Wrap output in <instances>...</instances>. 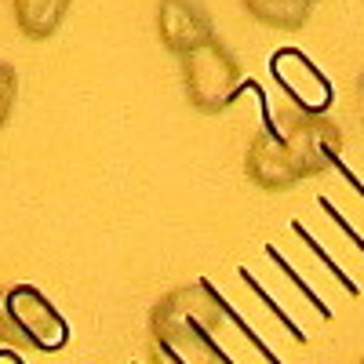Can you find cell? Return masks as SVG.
Instances as JSON below:
<instances>
[{
  "label": "cell",
  "instance_id": "8fae6325",
  "mask_svg": "<svg viewBox=\"0 0 364 364\" xmlns=\"http://www.w3.org/2000/svg\"><path fill=\"white\" fill-rule=\"evenodd\" d=\"M266 255H269L273 262H277V269H281V273H284V277H288V281H291V284L299 288V295H302V299H306V302H310V306H314V310H317V314H321V317L328 321V317H331V306H328V302H324V299H321V295H317V291H314V288L306 284V281H302V277H299V273H295V266H291V262H288V259H284V255L277 252V245H266Z\"/></svg>",
  "mask_w": 364,
  "mask_h": 364
},
{
  "label": "cell",
  "instance_id": "5b68a950",
  "mask_svg": "<svg viewBox=\"0 0 364 364\" xmlns=\"http://www.w3.org/2000/svg\"><path fill=\"white\" fill-rule=\"evenodd\" d=\"M157 37L175 58H182L215 41V22L200 0H157Z\"/></svg>",
  "mask_w": 364,
  "mask_h": 364
},
{
  "label": "cell",
  "instance_id": "277c9868",
  "mask_svg": "<svg viewBox=\"0 0 364 364\" xmlns=\"http://www.w3.org/2000/svg\"><path fill=\"white\" fill-rule=\"evenodd\" d=\"M269 73L284 87V95L295 102L299 113H328V106H331V80L310 63L306 51H299V48L273 51Z\"/></svg>",
  "mask_w": 364,
  "mask_h": 364
},
{
  "label": "cell",
  "instance_id": "5bb4252c",
  "mask_svg": "<svg viewBox=\"0 0 364 364\" xmlns=\"http://www.w3.org/2000/svg\"><path fill=\"white\" fill-rule=\"evenodd\" d=\"M149 364H190L168 339H149Z\"/></svg>",
  "mask_w": 364,
  "mask_h": 364
},
{
  "label": "cell",
  "instance_id": "3957f363",
  "mask_svg": "<svg viewBox=\"0 0 364 364\" xmlns=\"http://www.w3.org/2000/svg\"><path fill=\"white\" fill-rule=\"evenodd\" d=\"M281 117H284L281 139L299 178H317L328 168H336V161H343V132L328 113L288 109Z\"/></svg>",
  "mask_w": 364,
  "mask_h": 364
},
{
  "label": "cell",
  "instance_id": "2e32d148",
  "mask_svg": "<svg viewBox=\"0 0 364 364\" xmlns=\"http://www.w3.org/2000/svg\"><path fill=\"white\" fill-rule=\"evenodd\" d=\"M0 364H26V360H22V353L15 346H8L4 339H0Z\"/></svg>",
  "mask_w": 364,
  "mask_h": 364
},
{
  "label": "cell",
  "instance_id": "6da1fadb",
  "mask_svg": "<svg viewBox=\"0 0 364 364\" xmlns=\"http://www.w3.org/2000/svg\"><path fill=\"white\" fill-rule=\"evenodd\" d=\"M0 339L15 350L63 353L70 346V321L37 284L0 288Z\"/></svg>",
  "mask_w": 364,
  "mask_h": 364
},
{
  "label": "cell",
  "instance_id": "ac0fdd59",
  "mask_svg": "<svg viewBox=\"0 0 364 364\" xmlns=\"http://www.w3.org/2000/svg\"><path fill=\"white\" fill-rule=\"evenodd\" d=\"M357 364H364V360H357Z\"/></svg>",
  "mask_w": 364,
  "mask_h": 364
},
{
  "label": "cell",
  "instance_id": "52a82bcc",
  "mask_svg": "<svg viewBox=\"0 0 364 364\" xmlns=\"http://www.w3.org/2000/svg\"><path fill=\"white\" fill-rule=\"evenodd\" d=\"M73 0H11L18 33L29 41H51L63 29Z\"/></svg>",
  "mask_w": 364,
  "mask_h": 364
},
{
  "label": "cell",
  "instance_id": "8992f818",
  "mask_svg": "<svg viewBox=\"0 0 364 364\" xmlns=\"http://www.w3.org/2000/svg\"><path fill=\"white\" fill-rule=\"evenodd\" d=\"M245 175L252 186L266 190V193H284L291 190L295 182H302L291 168V157L284 149V139L277 128H259L248 142V154H245Z\"/></svg>",
  "mask_w": 364,
  "mask_h": 364
},
{
  "label": "cell",
  "instance_id": "7c38bea8",
  "mask_svg": "<svg viewBox=\"0 0 364 364\" xmlns=\"http://www.w3.org/2000/svg\"><path fill=\"white\" fill-rule=\"evenodd\" d=\"M15 99H18V73L11 63L0 58V132L8 128L11 120V109H15Z\"/></svg>",
  "mask_w": 364,
  "mask_h": 364
},
{
  "label": "cell",
  "instance_id": "ba28073f",
  "mask_svg": "<svg viewBox=\"0 0 364 364\" xmlns=\"http://www.w3.org/2000/svg\"><path fill=\"white\" fill-rule=\"evenodd\" d=\"M245 8L259 26H269V29H302L314 15V0H240Z\"/></svg>",
  "mask_w": 364,
  "mask_h": 364
},
{
  "label": "cell",
  "instance_id": "9a60e30c",
  "mask_svg": "<svg viewBox=\"0 0 364 364\" xmlns=\"http://www.w3.org/2000/svg\"><path fill=\"white\" fill-rule=\"evenodd\" d=\"M353 109H357V120H360V128H364V73L353 84Z\"/></svg>",
  "mask_w": 364,
  "mask_h": 364
},
{
  "label": "cell",
  "instance_id": "30bf717a",
  "mask_svg": "<svg viewBox=\"0 0 364 364\" xmlns=\"http://www.w3.org/2000/svg\"><path fill=\"white\" fill-rule=\"evenodd\" d=\"M237 277H240V281H245V284H248V288L255 291V299L262 302V306H266V310H269L273 317H277V321H281V328L288 331V336H291L295 343H302V346H306V331H302V328H299V324H295V321H291V317L284 314V306H281V302H277V299H269V291H266V288H262V284H259V281L252 277V273H248L245 266H240V269H237Z\"/></svg>",
  "mask_w": 364,
  "mask_h": 364
},
{
  "label": "cell",
  "instance_id": "4fadbf2b",
  "mask_svg": "<svg viewBox=\"0 0 364 364\" xmlns=\"http://www.w3.org/2000/svg\"><path fill=\"white\" fill-rule=\"evenodd\" d=\"M317 204H321V211H324V215H328L331 223H336V226H339V230H343V233H346V237L353 240V248H357V252H364V237H360V233H357V230H353V226L346 223V215H343V211H339L336 204H331L328 197H321Z\"/></svg>",
  "mask_w": 364,
  "mask_h": 364
},
{
  "label": "cell",
  "instance_id": "7a4b0ae2",
  "mask_svg": "<svg viewBox=\"0 0 364 364\" xmlns=\"http://www.w3.org/2000/svg\"><path fill=\"white\" fill-rule=\"evenodd\" d=\"M178 73H182V87H186L190 106L204 117L226 113L237 102L240 91H245V73H240L237 55L219 37L190 55H182Z\"/></svg>",
  "mask_w": 364,
  "mask_h": 364
},
{
  "label": "cell",
  "instance_id": "d6986e66",
  "mask_svg": "<svg viewBox=\"0 0 364 364\" xmlns=\"http://www.w3.org/2000/svg\"><path fill=\"white\" fill-rule=\"evenodd\" d=\"M135 364H139V360H135Z\"/></svg>",
  "mask_w": 364,
  "mask_h": 364
},
{
  "label": "cell",
  "instance_id": "e0dca14e",
  "mask_svg": "<svg viewBox=\"0 0 364 364\" xmlns=\"http://www.w3.org/2000/svg\"><path fill=\"white\" fill-rule=\"evenodd\" d=\"M336 171H339V175H343V178L350 182V186H353V190H357V193L364 197V182H360V178H357V175H353V171H350V168L343 164V161H336Z\"/></svg>",
  "mask_w": 364,
  "mask_h": 364
},
{
  "label": "cell",
  "instance_id": "9c48e42d",
  "mask_svg": "<svg viewBox=\"0 0 364 364\" xmlns=\"http://www.w3.org/2000/svg\"><path fill=\"white\" fill-rule=\"evenodd\" d=\"M291 233H295V237L302 240V245H306V248H310V252H314V255H317V259L324 262V269H328V273H331V277H336V281H339V284L346 288V295H353V299L360 295V288H357V281H353V277H350V273H346V269H343V266H339L336 259H331V255H328V252H324V248L317 245V237H314V233H310L306 226H302L299 219L291 223Z\"/></svg>",
  "mask_w": 364,
  "mask_h": 364
}]
</instances>
